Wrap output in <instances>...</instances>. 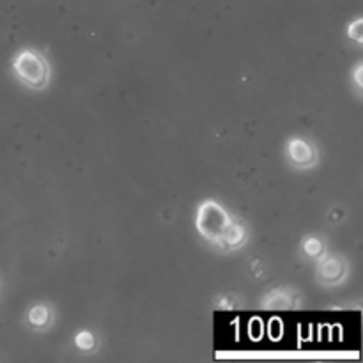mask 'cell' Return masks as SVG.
Returning <instances> with one entry per match:
<instances>
[{
  "instance_id": "cell-1",
  "label": "cell",
  "mask_w": 363,
  "mask_h": 363,
  "mask_svg": "<svg viewBox=\"0 0 363 363\" xmlns=\"http://www.w3.org/2000/svg\"><path fill=\"white\" fill-rule=\"evenodd\" d=\"M14 69L30 85H41L46 78V66L34 52H21L14 62Z\"/></svg>"
},
{
  "instance_id": "cell-2",
  "label": "cell",
  "mask_w": 363,
  "mask_h": 363,
  "mask_svg": "<svg viewBox=\"0 0 363 363\" xmlns=\"http://www.w3.org/2000/svg\"><path fill=\"white\" fill-rule=\"evenodd\" d=\"M227 227H229V220H227L222 208H218L216 204H211V202L202 206L201 213H199V229H201L206 236H223Z\"/></svg>"
},
{
  "instance_id": "cell-3",
  "label": "cell",
  "mask_w": 363,
  "mask_h": 363,
  "mask_svg": "<svg viewBox=\"0 0 363 363\" xmlns=\"http://www.w3.org/2000/svg\"><path fill=\"white\" fill-rule=\"evenodd\" d=\"M300 155H303V162H307L308 158H311V147H308L305 142L301 140H294L293 144H291V156H293V160H296V162H300Z\"/></svg>"
},
{
  "instance_id": "cell-4",
  "label": "cell",
  "mask_w": 363,
  "mask_h": 363,
  "mask_svg": "<svg viewBox=\"0 0 363 363\" xmlns=\"http://www.w3.org/2000/svg\"><path fill=\"white\" fill-rule=\"evenodd\" d=\"M34 318H39V325H45L46 319H48V312H46L43 307H35L34 311L30 312V321Z\"/></svg>"
},
{
  "instance_id": "cell-5",
  "label": "cell",
  "mask_w": 363,
  "mask_h": 363,
  "mask_svg": "<svg viewBox=\"0 0 363 363\" xmlns=\"http://www.w3.org/2000/svg\"><path fill=\"white\" fill-rule=\"evenodd\" d=\"M77 344L82 347V350H89V347L94 344V339H92L89 333H82V335L77 339Z\"/></svg>"
}]
</instances>
